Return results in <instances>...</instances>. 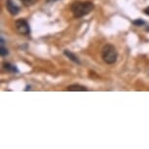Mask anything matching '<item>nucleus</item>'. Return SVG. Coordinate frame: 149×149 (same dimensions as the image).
<instances>
[{
    "mask_svg": "<svg viewBox=\"0 0 149 149\" xmlns=\"http://www.w3.org/2000/svg\"><path fill=\"white\" fill-rule=\"evenodd\" d=\"M71 12L76 19L85 17L95 9V5L91 1H75L71 4Z\"/></svg>",
    "mask_w": 149,
    "mask_h": 149,
    "instance_id": "nucleus-1",
    "label": "nucleus"
},
{
    "mask_svg": "<svg viewBox=\"0 0 149 149\" xmlns=\"http://www.w3.org/2000/svg\"><path fill=\"white\" fill-rule=\"evenodd\" d=\"M101 58L107 65H113L117 61L118 53L116 48L111 44H106L101 49Z\"/></svg>",
    "mask_w": 149,
    "mask_h": 149,
    "instance_id": "nucleus-2",
    "label": "nucleus"
},
{
    "mask_svg": "<svg viewBox=\"0 0 149 149\" xmlns=\"http://www.w3.org/2000/svg\"><path fill=\"white\" fill-rule=\"evenodd\" d=\"M15 27H16L17 31L20 33V34L22 35H28L30 33V27L28 22L24 19H20L16 20V24H15Z\"/></svg>",
    "mask_w": 149,
    "mask_h": 149,
    "instance_id": "nucleus-3",
    "label": "nucleus"
},
{
    "mask_svg": "<svg viewBox=\"0 0 149 149\" xmlns=\"http://www.w3.org/2000/svg\"><path fill=\"white\" fill-rule=\"evenodd\" d=\"M6 6H7V10L13 16H16V15L20 13V7L17 6L13 0H6Z\"/></svg>",
    "mask_w": 149,
    "mask_h": 149,
    "instance_id": "nucleus-4",
    "label": "nucleus"
},
{
    "mask_svg": "<svg viewBox=\"0 0 149 149\" xmlns=\"http://www.w3.org/2000/svg\"><path fill=\"white\" fill-rule=\"evenodd\" d=\"M65 91H68V92H86V91H88V89L84 86H81V85L73 84V85H70V86L66 87Z\"/></svg>",
    "mask_w": 149,
    "mask_h": 149,
    "instance_id": "nucleus-5",
    "label": "nucleus"
},
{
    "mask_svg": "<svg viewBox=\"0 0 149 149\" xmlns=\"http://www.w3.org/2000/svg\"><path fill=\"white\" fill-rule=\"evenodd\" d=\"M63 54L67 56V58L69 59L70 61H72L73 63H77V65H80L81 63V61H79V59H78V56H77L76 55H74V54L72 52H70V51H68V50H65V52H63Z\"/></svg>",
    "mask_w": 149,
    "mask_h": 149,
    "instance_id": "nucleus-6",
    "label": "nucleus"
},
{
    "mask_svg": "<svg viewBox=\"0 0 149 149\" xmlns=\"http://www.w3.org/2000/svg\"><path fill=\"white\" fill-rule=\"evenodd\" d=\"M3 67L6 69L7 71H9V72H11V73H18L19 72V69L17 68V66L15 65H12V63H4Z\"/></svg>",
    "mask_w": 149,
    "mask_h": 149,
    "instance_id": "nucleus-7",
    "label": "nucleus"
},
{
    "mask_svg": "<svg viewBox=\"0 0 149 149\" xmlns=\"http://www.w3.org/2000/svg\"><path fill=\"white\" fill-rule=\"evenodd\" d=\"M133 24L135 25V27H141V25L145 24V22L143 20H141V19H137V20H135L133 22Z\"/></svg>",
    "mask_w": 149,
    "mask_h": 149,
    "instance_id": "nucleus-8",
    "label": "nucleus"
},
{
    "mask_svg": "<svg viewBox=\"0 0 149 149\" xmlns=\"http://www.w3.org/2000/svg\"><path fill=\"white\" fill-rule=\"evenodd\" d=\"M0 55L1 56H6L9 55V51L7 50L6 48L4 47V46H1V48H0Z\"/></svg>",
    "mask_w": 149,
    "mask_h": 149,
    "instance_id": "nucleus-9",
    "label": "nucleus"
},
{
    "mask_svg": "<svg viewBox=\"0 0 149 149\" xmlns=\"http://www.w3.org/2000/svg\"><path fill=\"white\" fill-rule=\"evenodd\" d=\"M20 1L24 3V5H25V6H29V5H32L34 4L35 0H20Z\"/></svg>",
    "mask_w": 149,
    "mask_h": 149,
    "instance_id": "nucleus-10",
    "label": "nucleus"
},
{
    "mask_svg": "<svg viewBox=\"0 0 149 149\" xmlns=\"http://www.w3.org/2000/svg\"><path fill=\"white\" fill-rule=\"evenodd\" d=\"M143 13H144L145 15H147V16H149V7H147V8H145L143 10Z\"/></svg>",
    "mask_w": 149,
    "mask_h": 149,
    "instance_id": "nucleus-11",
    "label": "nucleus"
},
{
    "mask_svg": "<svg viewBox=\"0 0 149 149\" xmlns=\"http://www.w3.org/2000/svg\"><path fill=\"white\" fill-rule=\"evenodd\" d=\"M56 1H59V0H46L47 3H52V2H56Z\"/></svg>",
    "mask_w": 149,
    "mask_h": 149,
    "instance_id": "nucleus-12",
    "label": "nucleus"
},
{
    "mask_svg": "<svg viewBox=\"0 0 149 149\" xmlns=\"http://www.w3.org/2000/svg\"><path fill=\"white\" fill-rule=\"evenodd\" d=\"M0 41H1V42H0V43H1V46H3V45H4V43H5V42H4V39L1 37V39H0Z\"/></svg>",
    "mask_w": 149,
    "mask_h": 149,
    "instance_id": "nucleus-13",
    "label": "nucleus"
},
{
    "mask_svg": "<svg viewBox=\"0 0 149 149\" xmlns=\"http://www.w3.org/2000/svg\"><path fill=\"white\" fill-rule=\"evenodd\" d=\"M30 88H31L30 86H27V88L24 89V91H30Z\"/></svg>",
    "mask_w": 149,
    "mask_h": 149,
    "instance_id": "nucleus-14",
    "label": "nucleus"
},
{
    "mask_svg": "<svg viewBox=\"0 0 149 149\" xmlns=\"http://www.w3.org/2000/svg\"><path fill=\"white\" fill-rule=\"evenodd\" d=\"M146 30H147V31H149V27H146Z\"/></svg>",
    "mask_w": 149,
    "mask_h": 149,
    "instance_id": "nucleus-15",
    "label": "nucleus"
}]
</instances>
